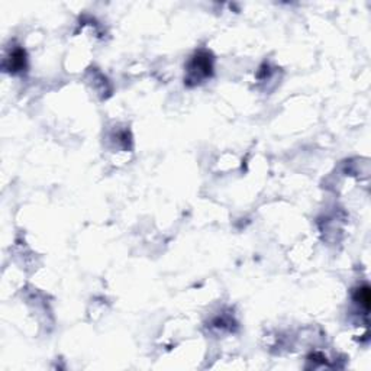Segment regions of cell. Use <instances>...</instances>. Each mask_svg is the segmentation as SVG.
<instances>
[{"label": "cell", "mask_w": 371, "mask_h": 371, "mask_svg": "<svg viewBox=\"0 0 371 371\" xmlns=\"http://www.w3.org/2000/svg\"><path fill=\"white\" fill-rule=\"evenodd\" d=\"M10 66H9V71H20V70H24L26 66V54L25 51L20 50V48H16V50L12 52V55H10Z\"/></svg>", "instance_id": "obj_2"}, {"label": "cell", "mask_w": 371, "mask_h": 371, "mask_svg": "<svg viewBox=\"0 0 371 371\" xmlns=\"http://www.w3.org/2000/svg\"><path fill=\"white\" fill-rule=\"evenodd\" d=\"M370 287L367 284H364L363 287H360L357 292L354 293V300L357 303H360L365 309V312L370 311Z\"/></svg>", "instance_id": "obj_3"}, {"label": "cell", "mask_w": 371, "mask_h": 371, "mask_svg": "<svg viewBox=\"0 0 371 371\" xmlns=\"http://www.w3.org/2000/svg\"><path fill=\"white\" fill-rule=\"evenodd\" d=\"M212 70H213V64H212L211 54L206 51H199L187 64V76L184 78V83L187 86L199 85L204 78L212 76Z\"/></svg>", "instance_id": "obj_1"}]
</instances>
